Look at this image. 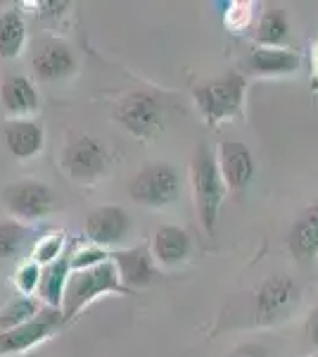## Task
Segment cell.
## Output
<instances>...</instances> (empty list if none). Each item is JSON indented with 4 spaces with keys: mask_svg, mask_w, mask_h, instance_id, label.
<instances>
[{
    "mask_svg": "<svg viewBox=\"0 0 318 357\" xmlns=\"http://www.w3.org/2000/svg\"><path fill=\"white\" fill-rule=\"evenodd\" d=\"M311 91L318 93V38L311 43Z\"/></svg>",
    "mask_w": 318,
    "mask_h": 357,
    "instance_id": "cell-29",
    "label": "cell"
},
{
    "mask_svg": "<svg viewBox=\"0 0 318 357\" xmlns=\"http://www.w3.org/2000/svg\"><path fill=\"white\" fill-rule=\"evenodd\" d=\"M247 67L259 77H283L302 67V57L287 48H254L247 57Z\"/></svg>",
    "mask_w": 318,
    "mask_h": 357,
    "instance_id": "cell-14",
    "label": "cell"
},
{
    "mask_svg": "<svg viewBox=\"0 0 318 357\" xmlns=\"http://www.w3.org/2000/svg\"><path fill=\"white\" fill-rule=\"evenodd\" d=\"M218 167H221V176L225 181V188L233 193L245 191L252 183L257 165L250 153V148L240 141H223L221 151H218Z\"/></svg>",
    "mask_w": 318,
    "mask_h": 357,
    "instance_id": "cell-11",
    "label": "cell"
},
{
    "mask_svg": "<svg viewBox=\"0 0 318 357\" xmlns=\"http://www.w3.org/2000/svg\"><path fill=\"white\" fill-rule=\"evenodd\" d=\"M62 245H65V236L55 234V236H45V238L38 241L36 250H33V262L38 264H50L55 262L57 257H62Z\"/></svg>",
    "mask_w": 318,
    "mask_h": 357,
    "instance_id": "cell-24",
    "label": "cell"
},
{
    "mask_svg": "<svg viewBox=\"0 0 318 357\" xmlns=\"http://www.w3.org/2000/svg\"><path fill=\"white\" fill-rule=\"evenodd\" d=\"M38 314V303L31 301V298H24V301H17L10 307H5L0 312V333L5 331H13L17 326L26 324L29 319Z\"/></svg>",
    "mask_w": 318,
    "mask_h": 357,
    "instance_id": "cell-22",
    "label": "cell"
},
{
    "mask_svg": "<svg viewBox=\"0 0 318 357\" xmlns=\"http://www.w3.org/2000/svg\"><path fill=\"white\" fill-rule=\"evenodd\" d=\"M62 324V314L57 310H48V312H38L26 324L17 326L13 331L0 333V355H15L24 353V350L33 348L40 341L53 333L57 326Z\"/></svg>",
    "mask_w": 318,
    "mask_h": 357,
    "instance_id": "cell-8",
    "label": "cell"
},
{
    "mask_svg": "<svg viewBox=\"0 0 318 357\" xmlns=\"http://www.w3.org/2000/svg\"><path fill=\"white\" fill-rule=\"evenodd\" d=\"M105 293H124V296L133 293L124 286V281H121L117 272V264L112 260L97 264V267L74 272L69 276L65 303H62V324L72 321L86 305L93 303L97 296H105Z\"/></svg>",
    "mask_w": 318,
    "mask_h": 357,
    "instance_id": "cell-2",
    "label": "cell"
},
{
    "mask_svg": "<svg viewBox=\"0 0 318 357\" xmlns=\"http://www.w3.org/2000/svg\"><path fill=\"white\" fill-rule=\"evenodd\" d=\"M131 229V220L129 212L119 205H102L95 207V210L88 212L86 217V236L97 245H114L129 234Z\"/></svg>",
    "mask_w": 318,
    "mask_h": 357,
    "instance_id": "cell-10",
    "label": "cell"
},
{
    "mask_svg": "<svg viewBox=\"0 0 318 357\" xmlns=\"http://www.w3.org/2000/svg\"><path fill=\"white\" fill-rule=\"evenodd\" d=\"M3 205L19 220H40L55 210V195L45 183L17 181L3 188Z\"/></svg>",
    "mask_w": 318,
    "mask_h": 357,
    "instance_id": "cell-7",
    "label": "cell"
},
{
    "mask_svg": "<svg viewBox=\"0 0 318 357\" xmlns=\"http://www.w3.org/2000/svg\"><path fill=\"white\" fill-rule=\"evenodd\" d=\"M65 169L77 181H93L107 169V151L90 136L77 138L65 153Z\"/></svg>",
    "mask_w": 318,
    "mask_h": 357,
    "instance_id": "cell-9",
    "label": "cell"
},
{
    "mask_svg": "<svg viewBox=\"0 0 318 357\" xmlns=\"http://www.w3.org/2000/svg\"><path fill=\"white\" fill-rule=\"evenodd\" d=\"M40 274H43V269H40V264L38 262H26V264H22L19 269H17V274H15V286H17V291L19 293H24V296H29L33 289H38L40 286Z\"/></svg>",
    "mask_w": 318,
    "mask_h": 357,
    "instance_id": "cell-25",
    "label": "cell"
},
{
    "mask_svg": "<svg viewBox=\"0 0 318 357\" xmlns=\"http://www.w3.org/2000/svg\"><path fill=\"white\" fill-rule=\"evenodd\" d=\"M242 100H245V79L235 72L195 89V102H198L207 122L212 124L240 114Z\"/></svg>",
    "mask_w": 318,
    "mask_h": 357,
    "instance_id": "cell-3",
    "label": "cell"
},
{
    "mask_svg": "<svg viewBox=\"0 0 318 357\" xmlns=\"http://www.w3.org/2000/svg\"><path fill=\"white\" fill-rule=\"evenodd\" d=\"M306 333H309V341H311V345L318 350V307L311 312V317H309V321H306Z\"/></svg>",
    "mask_w": 318,
    "mask_h": 357,
    "instance_id": "cell-30",
    "label": "cell"
},
{
    "mask_svg": "<svg viewBox=\"0 0 318 357\" xmlns=\"http://www.w3.org/2000/svg\"><path fill=\"white\" fill-rule=\"evenodd\" d=\"M290 24H287V15L280 8H269L262 15L257 24V41L262 48H280L287 41Z\"/></svg>",
    "mask_w": 318,
    "mask_h": 357,
    "instance_id": "cell-21",
    "label": "cell"
},
{
    "mask_svg": "<svg viewBox=\"0 0 318 357\" xmlns=\"http://www.w3.org/2000/svg\"><path fill=\"white\" fill-rule=\"evenodd\" d=\"M24 36H26L24 17L17 13V10H5L0 15V57L10 60V57L19 55L22 45H24Z\"/></svg>",
    "mask_w": 318,
    "mask_h": 357,
    "instance_id": "cell-20",
    "label": "cell"
},
{
    "mask_svg": "<svg viewBox=\"0 0 318 357\" xmlns=\"http://www.w3.org/2000/svg\"><path fill=\"white\" fill-rule=\"evenodd\" d=\"M107 260H109V252H105L102 248H90V250H81L72 257V269L74 272H81V269L97 267V264Z\"/></svg>",
    "mask_w": 318,
    "mask_h": 357,
    "instance_id": "cell-26",
    "label": "cell"
},
{
    "mask_svg": "<svg viewBox=\"0 0 318 357\" xmlns=\"http://www.w3.org/2000/svg\"><path fill=\"white\" fill-rule=\"evenodd\" d=\"M292 255L302 262L314 260L318 255V205H311L299 215V220L292 224L287 236Z\"/></svg>",
    "mask_w": 318,
    "mask_h": 357,
    "instance_id": "cell-15",
    "label": "cell"
},
{
    "mask_svg": "<svg viewBox=\"0 0 318 357\" xmlns=\"http://www.w3.org/2000/svg\"><path fill=\"white\" fill-rule=\"evenodd\" d=\"M109 260L117 264V272L124 281L126 289H143L157 279V269L152 264L150 250L145 245L129 248V250L109 252Z\"/></svg>",
    "mask_w": 318,
    "mask_h": 357,
    "instance_id": "cell-12",
    "label": "cell"
},
{
    "mask_svg": "<svg viewBox=\"0 0 318 357\" xmlns=\"http://www.w3.org/2000/svg\"><path fill=\"white\" fill-rule=\"evenodd\" d=\"M29 238V229L22 227L19 222H5L0 224V257L17 255L22 245Z\"/></svg>",
    "mask_w": 318,
    "mask_h": 357,
    "instance_id": "cell-23",
    "label": "cell"
},
{
    "mask_svg": "<svg viewBox=\"0 0 318 357\" xmlns=\"http://www.w3.org/2000/svg\"><path fill=\"white\" fill-rule=\"evenodd\" d=\"M114 119L138 138H150L161 129V105L152 93H129L114 110Z\"/></svg>",
    "mask_w": 318,
    "mask_h": 357,
    "instance_id": "cell-5",
    "label": "cell"
},
{
    "mask_svg": "<svg viewBox=\"0 0 318 357\" xmlns=\"http://www.w3.org/2000/svg\"><path fill=\"white\" fill-rule=\"evenodd\" d=\"M31 67L40 82H60V79H65L74 72L77 60H74V53L69 50L67 43L48 41L36 50Z\"/></svg>",
    "mask_w": 318,
    "mask_h": 357,
    "instance_id": "cell-13",
    "label": "cell"
},
{
    "mask_svg": "<svg viewBox=\"0 0 318 357\" xmlns=\"http://www.w3.org/2000/svg\"><path fill=\"white\" fill-rule=\"evenodd\" d=\"M190 174H193V191H195V205H198L200 222L205 231L214 236L218 227V215H221L223 195H225V181L221 176V167L218 158L214 155L209 146H202L195 151L193 165H190Z\"/></svg>",
    "mask_w": 318,
    "mask_h": 357,
    "instance_id": "cell-1",
    "label": "cell"
},
{
    "mask_svg": "<svg viewBox=\"0 0 318 357\" xmlns=\"http://www.w3.org/2000/svg\"><path fill=\"white\" fill-rule=\"evenodd\" d=\"M5 146L19 160L33 158L43 148V129L31 119H15L5 126Z\"/></svg>",
    "mask_w": 318,
    "mask_h": 357,
    "instance_id": "cell-17",
    "label": "cell"
},
{
    "mask_svg": "<svg viewBox=\"0 0 318 357\" xmlns=\"http://www.w3.org/2000/svg\"><path fill=\"white\" fill-rule=\"evenodd\" d=\"M230 357H269V350L259 343H245L240 348H235Z\"/></svg>",
    "mask_w": 318,
    "mask_h": 357,
    "instance_id": "cell-28",
    "label": "cell"
},
{
    "mask_svg": "<svg viewBox=\"0 0 318 357\" xmlns=\"http://www.w3.org/2000/svg\"><path fill=\"white\" fill-rule=\"evenodd\" d=\"M190 248H193L190 236L181 227H159L154 231L152 255L164 267H173V264H181L183 260H188Z\"/></svg>",
    "mask_w": 318,
    "mask_h": 357,
    "instance_id": "cell-16",
    "label": "cell"
},
{
    "mask_svg": "<svg viewBox=\"0 0 318 357\" xmlns=\"http://www.w3.org/2000/svg\"><path fill=\"white\" fill-rule=\"evenodd\" d=\"M129 195L136 203L148 207H166L181 195V176L166 162L148 165L131 178Z\"/></svg>",
    "mask_w": 318,
    "mask_h": 357,
    "instance_id": "cell-4",
    "label": "cell"
},
{
    "mask_svg": "<svg viewBox=\"0 0 318 357\" xmlns=\"http://www.w3.org/2000/svg\"><path fill=\"white\" fill-rule=\"evenodd\" d=\"M69 269H72V257L62 255V257H57L55 262L45 264L43 274H40L38 293L53 310H57L62 303H65V291H67V284H69Z\"/></svg>",
    "mask_w": 318,
    "mask_h": 357,
    "instance_id": "cell-18",
    "label": "cell"
},
{
    "mask_svg": "<svg viewBox=\"0 0 318 357\" xmlns=\"http://www.w3.org/2000/svg\"><path fill=\"white\" fill-rule=\"evenodd\" d=\"M250 5L247 3H233L230 5V10L225 13V24H228L230 29H242L250 24Z\"/></svg>",
    "mask_w": 318,
    "mask_h": 357,
    "instance_id": "cell-27",
    "label": "cell"
},
{
    "mask_svg": "<svg viewBox=\"0 0 318 357\" xmlns=\"http://www.w3.org/2000/svg\"><path fill=\"white\" fill-rule=\"evenodd\" d=\"M0 98L8 112L31 114L38 110V93L26 77H8L0 86Z\"/></svg>",
    "mask_w": 318,
    "mask_h": 357,
    "instance_id": "cell-19",
    "label": "cell"
},
{
    "mask_svg": "<svg viewBox=\"0 0 318 357\" xmlns=\"http://www.w3.org/2000/svg\"><path fill=\"white\" fill-rule=\"evenodd\" d=\"M299 303V286L287 274H273L257 291V317L264 324L285 319Z\"/></svg>",
    "mask_w": 318,
    "mask_h": 357,
    "instance_id": "cell-6",
    "label": "cell"
}]
</instances>
